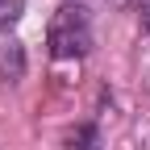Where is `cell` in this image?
Returning <instances> with one entry per match:
<instances>
[{
    "label": "cell",
    "mask_w": 150,
    "mask_h": 150,
    "mask_svg": "<svg viewBox=\"0 0 150 150\" xmlns=\"http://www.w3.org/2000/svg\"><path fill=\"white\" fill-rule=\"evenodd\" d=\"M46 46H50L54 59H83L92 50V13L83 4H63L50 17Z\"/></svg>",
    "instance_id": "cell-1"
},
{
    "label": "cell",
    "mask_w": 150,
    "mask_h": 150,
    "mask_svg": "<svg viewBox=\"0 0 150 150\" xmlns=\"http://www.w3.org/2000/svg\"><path fill=\"white\" fill-rule=\"evenodd\" d=\"M21 75H25V50H21V42H0V79L17 83Z\"/></svg>",
    "instance_id": "cell-2"
},
{
    "label": "cell",
    "mask_w": 150,
    "mask_h": 150,
    "mask_svg": "<svg viewBox=\"0 0 150 150\" xmlns=\"http://www.w3.org/2000/svg\"><path fill=\"white\" fill-rule=\"evenodd\" d=\"M67 150H104V146H100V129H96V125H79V129L67 138Z\"/></svg>",
    "instance_id": "cell-3"
},
{
    "label": "cell",
    "mask_w": 150,
    "mask_h": 150,
    "mask_svg": "<svg viewBox=\"0 0 150 150\" xmlns=\"http://www.w3.org/2000/svg\"><path fill=\"white\" fill-rule=\"evenodd\" d=\"M21 17V0H0V29H13Z\"/></svg>",
    "instance_id": "cell-4"
},
{
    "label": "cell",
    "mask_w": 150,
    "mask_h": 150,
    "mask_svg": "<svg viewBox=\"0 0 150 150\" xmlns=\"http://www.w3.org/2000/svg\"><path fill=\"white\" fill-rule=\"evenodd\" d=\"M142 29H146V33H150V4H146V8H142Z\"/></svg>",
    "instance_id": "cell-5"
}]
</instances>
